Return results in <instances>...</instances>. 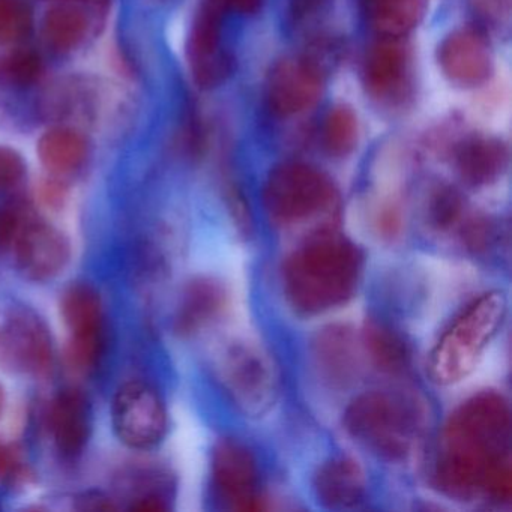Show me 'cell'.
Segmentation results:
<instances>
[{"label": "cell", "mask_w": 512, "mask_h": 512, "mask_svg": "<svg viewBox=\"0 0 512 512\" xmlns=\"http://www.w3.org/2000/svg\"><path fill=\"white\" fill-rule=\"evenodd\" d=\"M359 139L358 116L346 104H338L326 113L322 125V143L328 154L346 157Z\"/></svg>", "instance_id": "16"}, {"label": "cell", "mask_w": 512, "mask_h": 512, "mask_svg": "<svg viewBox=\"0 0 512 512\" xmlns=\"http://www.w3.org/2000/svg\"><path fill=\"white\" fill-rule=\"evenodd\" d=\"M88 29V16L82 8L73 4L56 5L44 17L43 37L50 49L68 53L83 43Z\"/></svg>", "instance_id": "15"}, {"label": "cell", "mask_w": 512, "mask_h": 512, "mask_svg": "<svg viewBox=\"0 0 512 512\" xmlns=\"http://www.w3.org/2000/svg\"><path fill=\"white\" fill-rule=\"evenodd\" d=\"M331 0H290V13L296 22L313 19L328 7Z\"/></svg>", "instance_id": "22"}, {"label": "cell", "mask_w": 512, "mask_h": 512, "mask_svg": "<svg viewBox=\"0 0 512 512\" xmlns=\"http://www.w3.org/2000/svg\"><path fill=\"white\" fill-rule=\"evenodd\" d=\"M65 190L61 184H56L55 181L49 182L44 187V199L49 205H59L64 200Z\"/></svg>", "instance_id": "25"}, {"label": "cell", "mask_w": 512, "mask_h": 512, "mask_svg": "<svg viewBox=\"0 0 512 512\" xmlns=\"http://www.w3.org/2000/svg\"><path fill=\"white\" fill-rule=\"evenodd\" d=\"M266 203L272 214L307 218L334 208L337 193L328 176L302 163L278 166L266 184Z\"/></svg>", "instance_id": "2"}, {"label": "cell", "mask_w": 512, "mask_h": 512, "mask_svg": "<svg viewBox=\"0 0 512 512\" xmlns=\"http://www.w3.org/2000/svg\"><path fill=\"white\" fill-rule=\"evenodd\" d=\"M32 28L34 16L25 0H0V44L22 43Z\"/></svg>", "instance_id": "18"}, {"label": "cell", "mask_w": 512, "mask_h": 512, "mask_svg": "<svg viewBox=\"0 0 512 512\" xmlns=\"http://www.w3.org/2000/svg\"><path fill=\"white\" fill-rule=\"evenodd\" d=\"M473 13L485 26L508 28L511 22L512 0H469Z\"/></svg>", "instance_id": "19"}, {"label": "cell", "mask_w": 512, "mask_h": 512, "mask_svg": "<svg viewBox=\"0 0 512 512\" xmlns=\"http://www.w3.org/2000/svg\"><path fill=\"white\" fill-rule=\"evenodd\" d=\"M227 13L217 0H202L188 35L187 56L194 82L202 89L221 85L232 71V58L224 47Z\"/></svg>", "instance_id": "6"}, {"label": "cell", "mask_w": 512, "mask_h": 512, "mask_svg": "<svg viewBox=\"0 0 512 512\" xmlns=\"http://www.w3.org/2000/svg\"><path fill=\"white\" fill-rule=\"evenodd\" d=\"M365 91L386 107L406 103L412 94V58L403 38H379L362 67Z\"/></svg>", "instance_id": "8"}, {"label": "cell", "mask_w": 512, "mask_h": 512, "mask_svg": "<svg viewBox=\"0 0 512 512\" xmlns=\"http://www.w3.org/2000/svg\"><path fill=\"white\" fill-rule=\"evenodd\" d=\"M112 421L116 436L133 449L154 448L166 436V407L148 383L128 382L118 389Z\"/></svg>", "instance_id": "5"}, {"label": "cell", "mask_w": 512, "mask_h": 512, "mask_svg": "<svg viewBox=\"0 0 512 512\" xmlns=\"http://www.w3.org/2000/svg\"><path fill=\"white\" fill-rule=\"evenodd\" d=\"M65 2H83V4H91L94 7H106L109 0H65Z\"/></svg>", "instance_id": "27"}, {"label": "cell", "mask_w": 512, "mask_h": 512, "mask_svg": "<svg viewBox=\"0 0 512 512\" xmlns=\"http://www.w3.org/2000/svg\"><path fill=\"white\" fill-rule=\"evenodd\" d=\"M325 74L310 58H286L272 68L266 85L269 110L277 118L289 119L310 112L323 94Z\"/></svg>", "instance_id": "7"}, {"label": "cell", "mask_w": 512, "mask_h": 512, "mask_svg": "<svg viewBox=\"0 0 512 512\" xmlns=\"http://www.w3.org/2000/svg\"><path fill=\"white\" fill-rule=\"evenodd\" d=\"M79 502V509L82 511H112V509H116L110 499L100 493L85 494Z\"/></svg>", "instance_id": "24"}, {"label": "cell", "mask_w": 512, "mask_h": 512, "mask_svg": "<svg viewBox=\"0 0 512 512\" xmlns=\"http://www.w3.org/2000/svg\"><path fill=\"white\" fill-rule=\"evenodd\" d=\"M26 175L22 155L7 146H0V193L16 188Z\"/></svg>", "instance_id": "20"}, {"label": "cell", "mask_w": 512, "mask_h": 512, "mask_svg": "<svg viewBox=\"0 0 512 512\" xmlns=\"http://www.w3.org/2000/svg\"><path fill=\"white\" fill-rule=\"evenodd\" d=\"M53 364V341L34 311L14 308L0 319V368L20 376H46Z\"/></svg>", "instance_id": "4"}, {"label": "cell", "mask_w": 512, "mask_h": 512, "mask_svg": "<svg viewBox=\"0 0 512 512\" xmlns=\"http://www.w3.org/2000/svg\"><path fill=\"white\" fill-rule=\"evenodd\" d=\"M61 314L67 326V359L74 370L89 373L104 352V310L100 293L88 283L71 284L61 298Z\"/></svg>", "instance_id": "3"}, {"label": "cell", "mask_w": 512, "mask_h": 512, "mask_svg": "<svg viewBox=\"0 0 512 512\" xmlns=\"http://www.w3.org/2000/svg\"><path fill=\"white\" fill-rule=\"evenodd\" d=\"M368 26L379 38H406L424 13L422 0H361Z\"/></svg>", "instance_id": "13"}, {"label": "cell", "mask_w": 512, "mask_h": 512, "mask_svg": "<svg viewBox=\"0 0 512 512\" xmlns=\"http://www.w3.org/2000/svg\"><path fill=\"white\" fill-rule=\"evenodd\" d=\"M38 157L56 176L71 175L85 164L88 143L79 131L58 127L44 133L38 142Z\"/></svg>", "instance_id": "14"}, {"label": "cell", "mask_w": 512, "mask_h": 512, "mask_svg": "<svg viewBox=\"0 0 512 512\" xmlns=\"http://www.w3.org/2000/svg\"><path fill=\"white\" fill-rule=\"evenodd\" d=\"M437 62L443 76L463 89L485 85L493 74V50L478 28H458L446 35L437 49Z\"/></svg>", "instance_id": "9"}, {"label": "cell", "mask_w": 512, "mask_h": 512, "mask_svg": "<svg viewBox=\"0 0 512 512\" xmlns=\"http://www.w3.org/2000/svg\"><path fill=\"white\" fill-rule=\"evenodd\" d=\"M218 4L226 10L227 14L238 16H254L259 13L263 0H217Z\"/></svg>", "instance_id": "23"}, {"label": "cell", "mask_w": 512, "mask_h": 512, "mask_svg": "<svg viewBox=\"0 0 512 512\" xmlns=\"http://www.w3.org/2000/svg\"><path fill=\"white\" fill-rule=\"evenodd\" d=\"M50 431L56 448L65 457H76L91 436V407L79 389L59 392L50 409Z\"/></svg>", "instance_id": "11"}, {"label": "cell", "mask_w": 512, "mask_h": 512, "mask_svg": "<svg viewBox=\"0 0 512 512\" xmlns=\"http://www.w3.org/2000/svg\"><path fill=\"white\" fill-rule=\"evenodd\" d=\"M26 218L13 206H0V251L14 248Z\"/></svg>", "instance_id": "21"}, {"label": "cell", "mask_w": 512, "mask_h": 512, "mask_svg": "<svg viewBox=\"0 0 512 512\" xmlns=\"http://www.w3.org/2000/svg\"><path fill=\"white\" fill-rule=\"evenodd\" d=\"M508 148L499 137L472 134L455 145L454 160L458 172L470 184H490L508 166Z\"/></svg>", "instance_id": "12"}, {"label": "cell", "mask_w": 512, "mask_h": 512, "mask_svg": "<svg viewBox=\"0 0 512 512\" xmlns=\"http://www.w3.org/2000/svg\"><path fill=\"white\" fill-rule=\"evenodd\" d=\"M17 266L28 280L44 281L58 277L70 262L67 236L46 221L29 218L14 244Z\"/></svg>", "instance_id": "10"}, {"label": "cell", "mask_w": 512, "mask_h": 512, "mask_svg": "<svg viewBox=\"0 0 512 512\" xmlns=\"http://www.w3.org/2000/svg\"><path fill=\"white\" fill-rule=\"evenodd\" d=\"M41 73L43 62L34 50L17 49L0 59V79L8 85L26 88L34 85L40 79Z\"/></svg>", "instance_id": "17"}, {"label": "cell", "mask_w": 512, "mask_h": 512, "mask_svg": "<svg viewBox=\"0 0 512 512\" xmlns=\"http://www.w3.org/2000/svg\"><path fill=\"white\" fill-rule=\"evenodd\" d=\"M5 403H7V400H5V391L2 385H0V416L4 415Z\"/></svg>", "instance_id": "28"}, {"label": "cell", "mask_w": 512, "mask_h": 512, "mask_svg": "<svg viewBox=\"0 0 512 512\" xmlns=\"http://www.w3.org/2000/svg\"><path fill=\"white\" fill-rule=\"evenodd\" d=\"M13 466V455L7 446L0 443V476L7 475Z\"/></svg>", "instance_id": "26"}, {"label": "cell", "mask_w": 512, "mask_h": 512, "mask_svg": "<svg viewBox=\"0 0 512 512\" xmlns=\"http://www.w3.org/2000/svg\"><path fill=\"white\" fill-rule=\"evenodd\" d=\"M508 305V295L493 289L461 308L428 356V373L433 382L457 385L479 367L505 325Z\"/></svg>", "instance_id": "1"}]
</instances>
